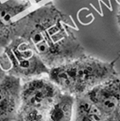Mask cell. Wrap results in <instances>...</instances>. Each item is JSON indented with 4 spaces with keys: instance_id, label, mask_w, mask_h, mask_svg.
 <instances>
[{
    "instance_id": "7",
    "label": "cell",
    "mask_w": 120,
    "mask_h": 121,
    "mask_svg": "<svg viewBox=\"0 0 120 121\" xmlns=\"http://www.w3.org/2000/svg\"><path fill=\"white\" fill-rule=\"evenodd\" d=\"M29 6L28 0H8L0 4V45L5 47L13 38L15 16Z\"/></svg>"
},
{
    "instance_id": "10",
    "label": "cell",
    "mask_w": 120,
    "mask_h": 121,
    "mask_svg": "<svg viewBox=\"0 0 120 121\" xmlns=\"http://www.w3.org/2000/svg\"><path fill=\"white\" fill-rule=\"evenodd\" d=\"M109 118H112V119H114V120H116V121H120V105L118 106L117 110L116 111V112L114 113L113 116Z\"/></svg>"
},
{
    "instance_id": "12",
    "label": "cell",
    "mask_w": 120,
    "mask_h": 121,
    "mask_svg": "<svg viewBox=\"0 0 120 121\" xmlns=\"http://www.w3.org/2000/svg\"><path fill=\"white\" fill-rule=\"evenodd\" d=\"M36 3H39V2H41V1H43V0H34Z\"/></svg>"
},
{
    "instance_id": "1",
    "label": "cell",
    "mask_w": 120,
    "mask_h": 121,
    "mask_svg": "<svg viewBox=\"0 0 120 121\" xmlns=\"http://www.w3.org/2000/svg\"><path fill=\"white\" fill-rule=\"evenodd\" d=\"M16 36L27 41L50 69L85 55L68 16L51 3L17 20L13 27Z\"/></svg>"
},
{
    "instance_id": "11",
    "label": "cell",
    "mask_w": 120,
    "mask_h": 121,
    "mask_svg": "<svg viewBox=\"0 0 120 121\" xmlns=\"http://www.w3.org/2000/svg\"><path fill=\"white\" fill-rule=\"evenodd\" d=\"M117 24H118V27H119V30H120V5H119V7H118V10H117Z\"/></svg>"
},
{
    "instance_id": "4",
    "label": "cell",
    "mask_w": 120,
    "mask_h": 121,
    "mask_svg": "<svg viewBox=\"0 0 120 121\" xmlns=\"http://www.w3.org/2000/svg\"><path fill=\"white\" fill-rule=\"evenodd\" d=\"M4 54L9 61L7 73L27 81L48 75L47 66L31 44L21 37H13L4 47Z\"/></svg>"
},
{
    "instance_id": "6",
    "label": "cell",
    "mask_w": 120,
    "mask_h": 121,
    "mask_svg": "<svg viewBox=\"0 0 120 121\" xmlns=\"http://www.w3.org/2000/svg\"><path fill=\"white\" fill-rule=\"evenodd\" d=\"M22 81L5 73L0 79V121H14L20 104Z\"/></svg>"
},
{
    "instance_id": "2",
    "label": "cell",
    "mask_w": 120,
    "mask_h": 121,
    "mask_svg": "<svg viewBox=\"0 0 120 121\" xmlns=\"http://www.w3.org/2000/svg\"><path fill=\"white\" fill-rule=\"evenodd\" d=\"M115 63L116 60L108 62L85 54L50 68L47 77L62 92L76 97L118 76Z\"/></svg>"
},
{
    "instance_id": "9",
    "label": "cell",
    "mask_w": 120,
    "mask_h": 121,
    "mask_svg": "<svg viewBox=\"0 0 120 121\" xmlns=\"http://www.w3.org/2000/svg\"><path fill=\"white\" fill-rule=\"evenodd\" d=\"M108 118L85 95L75 97L73 121H107Z\"/></svg>"
},
{
    "instance_id": "3",
    "label": "cell",
    "mask_w": 120,
    "mask_h": 121,
    "mask_svg": "<svg viewBox=\"0 0 120 121\" xmlns=\"http://www.w3.org/2000/svg\"><path fill=\"white\" fill-rule=\"evenodd\" d=\"M60 93L61 90L48 77L24 81L14 121H47L50 106Z\"/></svg>"
},
{
    "instance_id": "5",
    "label": "cell",
    "mask_w": 120,
    "mask_h": 121,
    "mask_svg": "<svg viewBox=\"0 0 120 121\" xmlns=\"http://www.w3.org/2000/svg\"><path fill=\"white\" fill-rule=\"evenodd\" d=\"M85 95L107 118L112 117L120 105V77L104 81Z\"/></svg>"
},
{
    "instance_id": "13",
    "label": "cell",
    "mask_w": 120,
    "mask_h": 121,
    "mask_svg": "<svg viewBox=\"0 0 120 121\" xmlns=\"http://www.w3.org/2000/svg\"><path fill=\"white\" fill-rule=\"evenodd\" d=\"M4 75H0V79H1V78H2V77H3V76H4Z\"/></svg>"
},
{
    "instance_id": "8",
    "label": "cell",
    "mask_w": 120,
    "mask_h": 121,
    "mask_svg": "<svg viewBox=\"0 0 120 121\" xmlns=\"http://www.w3.org/2000/svg\"><path fill=\"white\" fill-rule=\"evenodd\" d=\"M75 97L61 91L51 104L47 121H73Z\"/></svg>"
}]
</instances>
